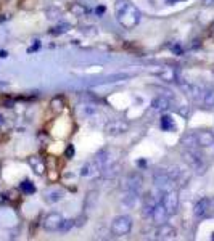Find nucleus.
Listing matches in <instances>:
<instances>
[{
    "instance_id": "1",
    "label": "nucleus",
    "mask_w": 214,
    "mask_h": 241,
    "mask_svg": "<svg viewBox=\"0 0 214 241\" xmlns=\"http://www.w3.org/2000/svg\"><path fill=\"white\" fill-rule=\"evenodd\" d=\"M116 19L126 29H132L140 21V11L129 0H118L116 2Z\"/></svg>"
},
{
    "instance_id": "2",
    "label": "nucleus",
    "mask_w": 214,
    "mask_h": 241,
    "mask_svg": "<svg viewBox=\"0 0 214 241\" xmlns=\"http://www.w3.org/2000/svg\"><path fill=\"white\" fill-rule=\"evenodd\" d=\"M184 159L190 164V167L193 169V171L196 174H203L206 171V162H204V158H203V154H200L198 153V148L196 150H190V148H185L184 153Z\"/></svg>"
},
{
    "instance_id": "3",
    "label": "nucleus",
    "mask_w": 214,
    "mask_h": 241,
    "mask_svg": "<svg viewBox=\"0 0 214 241\" xmlns=\"http://www.w3.org/2000/svg\"><path fill=\"white\" fill-rule=\"evenodd\" d=\"M131 228H132V219L129 215H119L111 222L110 231L115 236H124L131 231Z\"/></svg>"
},
{
    "instance_id": "4",
    "label": "nucleus",
    "mask_w": 214,
    "mask_h": 241,
    "mask_svg": "<svg viewBox=\"0 0 214 241\" xmlns=\"http://www.w3.org/2000/svg\"><path fill=\"white\" fill-rule=\"evenodd\" d=\"M127 130H129V124L123 119H111L105 125V132L108 133V135H113V137L123 135Z\"/></svg>"
},
{
    "instance_id": "5",
    "label": "nucleus",
    "mask_w": 214,
    "mask_h": 241,
    "mask_svg": "<svg viewBox=\"0 0 214 241\" xmlns=\"http://www.w3.org/2000/svg\"><path fill=\"white\" fill-rule=\"evenodd\" d=\"M161 204L166 207L168 214H169V215H172V214H176L177 207H179V196H177V193H176L174 190L164 191V193H163Z\"/></svg>"
},
{
    "instance_id": "6",
    "label": "nucleus",
    "mask_w": 214,
    "mask_h": 241,
    "mask_svg": "<svg viewBox=\"0 0 214 241\" xmlns=\"http://www.w3.org/2000/svg\"><path fill=\"white\" fill-rule=\"evenodd\" d=\"M63 215L58 214V212H50L44 217V220H42V227L47 230V231H58L60 227L63 223Z\"/></svg>"
},
{
    "instance_id": "7",
    "label": "nucleus",
    "mask_w": 214,
    "mask_h": 241,
    "mask_svg": "<svg viewBox=\"0 0 214 241\" xmlns=\"http://www.w3.org/2000/svg\"><path fill=\"white\" fill-rule=\"evenodd\" d=\"M179 82V85L182 87V90L185 92V95L190 97L192 100L195 101H200L201 98L204 97V89H201L200 85H195V84H187V82H182V81H177Z\"/></svg>"
},
{
    "instance_id": "8",
    "label": "nucleus",
    "mask_w": 214,
    "mask_h": 241,
    "mask_svg": "<svg viewBox=\"0 0 214 241\" xmlns=\"http://www.w3.org/2000/svg\"><path fill=\"white\" fill-rule=\"evenodd\" d=\"M155 185L161 193H164V191L171 190L172 180H171V177L166 174V171H156L155 172Z\"/></svg>"
},
{
    "instance_id": "9",
    "label": "nucleus",
    "mask_w": 214,
    "mask_h": 241,
    "mask_svg": "<svg viewBox=\"0 0 214 241\" xmlns=\"http://www.w3.org/2000/svg\"><path fill=\"white\" fill-rule=\"evenodd\" d=\"M124 190L126 191H132V193H139V190L142 188V177L139 174H131L126 177L124 180Z\"/></svg>"
},
{
    "instance_id": "10",
    "label": "nucleus",
    "mask_w": 214,
    "mask_h": 241,
    "mask_svg": "<svg viewBox=\"0 0 214 241\" xmlns=\"http://www.w3.org/2000/svg\"><path fill=\"white\" fill-rule=\"evenodd\" d=\"M168 217H169V214H168L166 207L163 206L161 203H159V204H155V207H153V211H151L153 223H155V225H163V223H166Z\"/></svg>"
},
{
    "instance_id": "11",
    "label": "nucleus",
    "mask_w": 214,
    "mask_h": 241,
    "mask_svg": "<svg viewBox=\"0 0 214 241\" xmlns=\"http://www.w3.org/2000/svg\"><path fill=\"white\" fill-rule=\"evenodd\" d=\"M176 235H177L176 228H172V227L168 225V223L159 225V230L156 231V238L158 239H174Z\"/></svg>"
},
{
    "instance_id": "12",
    "label": "nucleus",
    "mask_w": 214,
    "mask_h": 241,
    "mask_svg": "<svg viewBox=\"0 0 214 241\" xmlns=\"http://www.w3.org/2000/svg\"><path fill=\"white\" fill-rule=\"evenodd\" d=\"M196 140H198V145L200 146H212L214 145V133L208 132V130H201V132H196Z\"/></svg>"
},
{
    "instance_id": "13",
    "label": "nucleus",
    "mask_w": 214,
    "mask_h": 241,
    "mask_svg": "<svg viewBox=\"0 0 214 241\" xmlns=\"http://www.w3.org/2000/svg\"><path fill=\"white\" fill-rule=\"evenodd\" d=\"M209 212V200L208 198H201L196 204H195V209H193V214L196 219H201Z\"/></svg>"
},
{
    "instance_id": "14",
    "label": "nucleus",
    "mask_w": 214,
    "mask_h": 241,
    "mask_svg": "<svg viewBox=\"0 0 214 241\" xmlns=\"http://www.w3.org/2000/svg\"><path fill=\"white\" fill-rule=\"evenodd\" d=\"M151 108L153 111H158V113H163L171 108V103L166 97H156L155 100L151 101Z\"/></svg>"
},
{
    "instance_id": "15",
    "label": "nucleus",
    "mask_w": 214,
    "mask_h": 241,
    "mask_svg": "<svg viewBox=\"0 0 214 241\" xmlns=\"http://www.w3.org/2000/svg\"><path fill=\"white\" fill-rule=\"evenodd\" d=\"M98 171H100V166L97 164L95 161L85 162V164L81 167V175H82V177H92L94 174H97Z\"/></svg>"
},
{
    "instance_id": "16",
    "label": "nucleus",
    "mask_w": 214,
    "mask_h": 241,
    "mask_svg": "<svg viewBox=\"0 0 214 241\" xmlns=\"http://www.w3.org/2000/svg\"><path fill=\"white\" fill-rule=\"evenodd\" d=\"M182 145H184L185 148H190V150H196V148H200L198 140H196V135H195V133L185 135V137L182 138Z\"/></svg>"
},
{
    "instance_id": "17",
    "label": "nucleus",
    "mask_w": 214,
    "mask_h": 241,
    "mask_svg": "<svg viewBox=\"0 0 214 241\" xmlns=\"http://www.w3.org/2000/svg\"><path fill=\"white\" fill-rule=\"evenodd\" d=\"M63 190H60V188H55V190H50V191H47L45 193V200L48 201V203H58L61 198H63Z\"/></svg>"
},
{
    "instance_id": "18",
    "label": "nucleus",
    "mask_w": 214,
    "mask_h": 241,
    "mask_svg": "<svg viewBox=\"0 0 214 241\" xmlns=\"http://www.w3.org/2000/svg\"><path fill=\"white\" fill-rule=\"evenodd\" d=\"M29 164L34 167V171L37 172L39 175H42L45 172V164H44V161H42L40 158H37V156H32V158H29Z\"/></svg>"
},
{
    "instance_id": "19",
    "label": "nucleus",
    "mask_w": 214,
    "mask_h": 241,
    "mask_svg": "<svg viewBox=\"0 0 214 241\" xmlns=\"http://www.w3.org/2000/svg\"><path fill=\"white\" fill-rule=\"evenodd\" d=\"M97 196H98V193L95 190H92V191H89V195L85 196V203H84V209H94L95 207V203H97Z\"/></svg>"
},
{
    "instance_id": "20",
    "label": "nucleus",
    "mask_w": 214,
    "mask_h": 241,
    "mask_svg": "<svg viewBox=\"0 0 214 241\" xmlns=\"http://www.w3.org/2000/svg\"><path fill=\"white\" fill-rule=\"evenodd\" d=\"M69 29H71L69 23H60L58 26H55V27H52V29H50V34H52V35H61V34L68 32Z\"/></svg>"
},
{
    "instance_id": "21",
    "label": "nucleus",
    "mask_w": 214,
    "mask_h": 241,
    "mask_svg": "<svg viewBox=\"0 0 214 241\" xmlns=\"http://www.w3.org/2000/svg\"><path fill=\"white\" fill-rule=\"evenodd\" d=\"M163 81H168V82H176L177 81V76L174 73V69H163V73L158 74Z\"/></svg>"
},
{
    "instance_id": "22",
    "label": "nucleus",
    "mask_w": 214,
    "mask_h": 241,
    "mask_svg": "<svg viewBox=\"0 0 214 241\" xmlns=\"http://www.w3.org/2000/svg\"><path fill=\"white\" fill-rule=\"evenodd\" d=\"M161 129H163V130H166V132L174 130V122H172V117L168 116V114L163 116V117H161Z\"/></svg>"
},
{
    "instance_id": "23",
    "label": "nucleus",
    "mask_w": 214,
    "mask_h": 241,
    "mask_svg": "<svg viewBox=\"0 0 214 241\" xmlns=\"http://www.w3.org/2000/svg\"><path fill=\"white\" fill-rule=\"evenodd\" d=\"M19 190L23 191V193H26V195H32L34 191H35V187H34V183H32V182L24 180V182H21V183H19Z\"/></svg>"
},
{
    "instance_id": "24",
    "label": "nucleus",
    "mask_w": 214,
    "mask_h": 241,
    "mask_svg": "<svg viewBox=\"0 0 214 241\" xmlns=\"http://www.w3.org/2000/svg\"><path fill=\"white\" fill-rule=\"evenodd\" d=\"M203 103H204L206 106H211V108H214V89H209V90L204 92Z\"/></svg>"
},
{
    "instance_id": "25",
    "label": "nucleus",
    "mask_w": 214,
    "mask_h": 241,
    "mask_svg": "<svg viewBox=\"0 0 214 241\" xmlns=\"http://www.w3.org/2000/svg\"><path fill=\"white\" fill-rule=\"evenodd\" d=\"M71 11H73L76 16H84V15H85V13H87L89 10L85 8L84 5H81V3H74L73 6H71Z\"/></svg>"
},
{
    "instance_id": "26",
    "label": "nucleus",
    "mask_w": 214,
    "mask_h": 241,
    "mask_svg": "<svg viewBox=\"0 0 214 241\" xmlns=\"http://www.w3.org/2000/svg\"><path fill=\"white\" fill-rule=\"evenodd\" d=\"M106 156H108V151H106V150H102V151H98V153L95 154V159H94V161L97 162L100 167H102L105 162H106Z\"/></svg>"
},
{
    "instance_id": "27",
    "label": "nucleus",
    "mask_w": 214,
    "mask_h": 241,
    "mask_svg": "<svg viewBox=\"0 0 214 241\" xmlns=\"http://www.w3.org/2000/svg\"><path fill=\"white\" fill-rule=\"evenodd\" d=\"M74 225H76V220H73V219H68V220H63L60 230H61V231H69Z\"/></svg>"
},
{
    "instance_id": "28",
    "label": "nucleus",
    "mask_w": 214,
    "mask_h": 241,
    "mask_svg": "<svg viewBox=\"0 0 214 241\" xmlns=\"http://www.w3.org/2000/svg\"><path fill=\"white\" fill-rule=\"evenodd\" d=\"M52 106H53L55 111H61L63 109V101L60 100V98H55V100L52 101Z\"/></svg>"
},
{
    "instance_id": "29",
    "label": "nucleus",
    "mask_w": 214,
    "mask_h": 241,
    "mask_svg": "<svg viewBox=\"0 0 214 241\" xmlns=\"http://www.w3.org/2000/svg\"><path fill=\"white\" fill-rule=\"evenodd\" d=\"M74 153H76V150H74V145H68L66 146V151H65V156L68 159H71L74 156Z\"/></svg>"
},
{
    "instance_id": "30",
    "label": "nucleus",
    "mask_w": 214,
    "mask_h": 241,
    "mask_svg": "<svg viewBox=\"0 0 214 241\" xmlns=\"http://www.w3.org/2000/svg\"><path fill=\"white\" fill-rule=\"evenodd\" d=\"M58 15H60V11L58 10H47V16H48V19H56L58 18Z\"/></svg>"
},
{
    "instance_id": "31",
    "label": "nucleus",
    "mask_w": 214,
    "mask_h": 241,
    "mask_svg": "<svg viewBox=\"0 0 214 241\" xmlns=\"http://www.w3.org/2000/svg\"><path fill=\"white\" fill-rule=\"evenodd\" d=\"M95 13H97V15H103V13H105V6H103V5H100V6H97V10H95Z\"/></svg>"
},
{
    "instance_id": "32",
    "label": "nucleus",
    "mask_w": 214,
    "mask_h": 241,
    "mask_svg": "<svg viewBox=\"0 0 214 241\" xmlns=\"http://www.w3.org/2000/svg\"><path fill=\"white\" fill-rule=\"evenodd\" d=\"M172 52L177 53V55H182V48H180L179 45H176V47H172Z\"/></svg>"
},
{
    "instance_id": "33",
    "label": "nucleus",
    "mask_w": 214,
    "mask_h": 241,
    "mask_svg": "<svg viewBox=\"0 0 214 241\" xmlns=\"http://www.w3.org/2000/svg\"><path fill=\"white\" fill-rule=\"evenodd\" d=\"M39 47H40V44H39V40H35V44H34V45H32V47L29 48V52H34V50H37Z\"/></svg>"
},
{
    "instance_id": "34",
    "label": "nucleus",
    "mask_w": 214,
    "mask_h": 241,
    "mask_svg": "<svg viewBox=\"0 0 214 241\" xmlns=\"http://www.w3.org/2000/svg\"><path fill=\"white\" fill-rule=\"evenodd\" d=\"M204 5H208V6H212L214 5V0H203Z\"/></svg>"
},
{
    "instance_id": "35",
    "label": "nucleus",
    "mask_w": 214,
    "mask_h": 241,
    "mask_svg": "<svg viewBox=\"0 0 214 241\" xmlns=\"http://www.w3.org/2000/svg\"><path fill=\"white\" fill-rule=\"evenodd\" d=\"M209 211H214V198L209 200Z\"/></svg>"
},
{
    "instance_id": "36",
    "label": "nucleus",
    "mask_w": 214,
    "mask_h": 241,
    "mask_svg": "<svg viewBox=\"0 0 214 241\" xmlns=\"http://www.w3.org/2000/svg\"><path fill=\"white\" fill-rule=\"evenodd\" d=\"M5 201H6V196H5V195H0V206H2Z\"/></svg>"
},
{
    "instance_id": "37",
    "label": "nucleus",
    "mask_w": 214,
    "mask_h": 241,
    "mask_svg": "<svg viewBox=\"0 0 214 241\" xmlns=\"http://www.w3.org/2000/svg\"><path fill=\"white\" fill-rule=\"evenodd\" d=\"M177 2H182V0H168V3H169V5H172V3H177Z\"/></svg>"
},
{
    "instance_id": "38",
    "label": "nucleus",
    "mask_w": 214,
    "mask_h": 241,
    "mask_svg": "<svg viewBox=\"0 0 214 241\" xmlns=\"http://www.w3.org/2000/svg\"><path fill=\"white\" fill-rule=\"evenodd\" d=\"M6 56V52H0V58H5Z\"/></svg>"
},
{
    "instance_id": "39",
    "label": "nucleus",
    "mask_w": 214,
    "mask_h": 241,
    "mask_svg": "<svg viewBox=\"0 0 214 241\" xmlns=\"http://www.w3.org/2000/svg\"><path fill=\"white\" fill-rule=\"evenodd\" d=\"M211 29H212V31H214V23H212V24H211Z\"/></svg>"
},
{
    "instance_id": "40",
    "label": "nucleus",
    "mask_w": 214,
    "mask_h": 241,
    "mask_svg": "<svg viewBox=\"0 0 214 241\" xmlns=\"http://www.w3.org/2000/svg\"><path fill=\"white\" fill-rule=\"evenodd\" d=\"M211 239H214V233H212V235H211Z\"/></svg>"
},
{
    "instance_id": "41",
    "label": "nucleus",
    "mask_w": 214,
    "mask_h": 241,
    "mask_svg": "<svg viewBox=\"0 0 214 241\" xmlns=\"http://www.w3.org/2000/svg\"><path fill=\"white\" fill-rule=\"evenodd\" d=\"M0 120H2V116H0Z\"/></svg>"
}]
</instances>
